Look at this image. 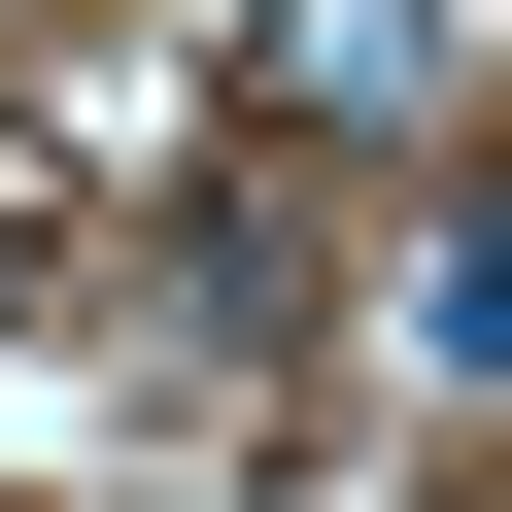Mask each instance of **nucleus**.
<instances>
[{
	"label": "nucleus",
	"mask_w": 512,
	"mask_h": 512,
	"mask_svg": "<svg viewBox=\"0 0 512 512\" xmlns=\"http://www.w3.org/2000/svg\"><path fill=\"white\" fill-rule=\"evenodd\" d=\"M239 103L274 137H444V0H239Z\"/></svg>",
	"instance_id": "f257e3e1"
}]
</instances>
